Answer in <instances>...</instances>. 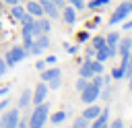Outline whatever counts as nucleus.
Segmentation results:
<instances>
[{"label": "nucleus", "instance_id": "6ab92c4d", "mask_svg": "<svg viewBox=\"0 0 132 128\" xmlns=\"http://www.w3.org/2000/svg\"><path fill=\"white\" fill-rule=\"evenodd\" d=\"M105 43H107V41H105V37H103V35H95V37L91 39V45H89V47H93V50H99V47H103Z\"/></svg>", "mask_w": 132, "mask_h": 128}, {"label": "nucleus", "instance_id": "72a5a7b5", "mask_svg": "<svg viewBox=\"0 0 132 128\" xmlns=\"http://www.w3.org/2000/svg\"><path fill=\"white\" fill-rule=\"evenodd\" d=\"M130 29H132V19H130V21H126V23L122 25V31H130Z\"/></svg>", "mask_w": 132, "mask_h": 128}, {"label": "nucleus", "instance_id": "f3484780", "mask_svg": "<svg viewBox=\"0 0 132 128\" xmlns=\"http://www.w3.org/2000/svg\"><path fill=\"white\" fill-rule=\"evenodd\" d=\"M66 118H68V111H56V114H52V116H50V120H52V124H54V126L62 124Z\"/></svg>", "mask_w": 132, "mask_h": 128}, {"label": "nucleus", "instance_id": "ddd939ff", "mask_svg": "<svg viewBox=\"0 0 132 128\" xmlns=\"http://www.w3.org/2000/svg\"><path fill=\"white\" fill-rule=\"evenodd\" d=\"M99 111H101V107H99L97 103H89V105H87V109H85L80 116H82V118H87V120L91 122V120H95V118L99 116Z\"/></svg>", "mask_w": 132, "mask_h": 128}, {"label": "nucleus", "instance_id": "a19ab883", "mask_svg": "<svg viewBox=\"0 0 132 128\" xmlns=\"http://www.w3.org/2000/svg\"><path fill=\"white\" fill-rule=\"evenodd\" d=\"M4 4H8V6H14V4H19V0H2Z\"/></svg>", "mask_w": 132, "mask_h": 128}, {"label": "nucleus", "instance_id": "473e14b6", "mask_svg": "<svg viewBox=\"0 0 132 128\" xmlns=\"http://www.w3.org/2000/svg\"><path fill=\"white\" fill-rule=\"evenodd\" d=\"M6 68H8V66H6V62H4V60H0V76H4V74H6Z\"/></svg>", "mask_w": 132, "mask_h": 128}, {"label": "nucleus", "instance_id": "c756f323", "mask_svg": "<svg viewBox=\"0 0 132 128\" xmlns=\"http://www.w3.org/2000/svg\"><path fill=\"white\" fill-rule=\"evenodd\" d=\"M109 128H124V120H122V118H116V120L109 124Z\"/></svg>", "mask_w": 132, "mask_h": 128}, {"label": "nucleus", "instance_id": "5701e85b", "mask_svg": "<svg viewBox=\"0 0 132 128\" xmlns=\"http://www.w3.org/2000/svg\"><path fill=\"white\" fill-rule=\"evenodd\" d=\"M109 95H111V89H109L107 85H103V87L99 89V99H103V101H109Z\"/></svg>", "mask_w": 132, "mask_h": 128}, {"label": "nucleus", "instance_id": "393cba45", "mask_svg": "<svg viewBox=\"0 0 132 128\" xmlns=\"http://www.w3.org/2000/svg\"><path fill=\"white\" fill-rule=\"evenodd\" d=\"M105 41H107V43H118V41H120V33H118V31H109L107 37H105Z\"/></svg>", "mask_w": 132, "mask_h": 128}, {"label": "nucleus", "instance_id": "49530a36", "mask_svg": "<svg viewBox=\"0 0 132 128\" xmlns=\"http://www.w3.org/2000/svg\"><path fill=\"white\" fill-rule=\"evenodd\" d=\"M130 128H132V126H130Z\"/></svg>", "mask_w": 132, "mask_h": 128}, {"label": "nucleus", "instance_id": "a878e982", "mask_svg": "<svg viewBox=\"0 0 132 128\" xmlns=\"http://www.w3.org/2000/svg\"><path fill=\"white\" fill-rule=\"evenodd\" d=\"M111 78H116V81H118V78H124V68H122V66L113 68V70H111Z\"/></svg>", "mask_w": 132, "mask_h": 128}, {"label": "nucleus", "instance_id": "6e6552de", "mask_svg": "<svg viewBox=\"0 0 132 128\" xmlns=\"http://www.w3.org/2000/svg\"><path fill=\"white\" fill-rule=\"evenodd\" d=\"M56 78H62L60 68H43V70H41V81H43V83H52V81H56Z\"/></svg>", "mask_w": 132, "mask_h": 128}, {"label": "nucleus", "instance_id": "b1692460", "mask_svg": "<svg viewBox=\"0 0 132 128\" xmlns=\"http://www.w3.org/2000/svg\"><path fill=\"white\" fill-rule=\"evenodd\" d=\"M105 52H107V58H113L118 54V43H105Z\"/></svg>", "mask_w": 132, "mask_h": 128}, {"label": "nucleus", "instance_id": "c03bdc74", "mask_svg": "<svg viewBox=\"0 0 132 128\" xmlns=\"http://www.w3.org/2000/svg\"><path fill=\"white\" fill-rule=\"evenodd\" d=\"M0 6H2V0H0Z\"/></svg>", "mask_w": 132, "mask_h": 128}, {"label": "nucleus", "instance_id": "c85d7f7f", "mask_svg": "<svg viewBox=\"0 0 132 128\" xmlns=\"http://www.w3.org/2000/svg\"><path fill=\"white\" fill-rule=\"evenodd\" d=\"M66 2H68V4H70V6H74V8H76V10H80V8H82V6H85V2H82V0H66Z\"/></svg>", "mask_w": 132, "mask_h": 128}, {"label": "nucleus", "instance_id": "20e7f679", "mask_svg": "<svg viewBox=\"0 0 132 128\" xmlns=\"http://www.w3.org/2000/svg\"><path fill=\"white\" fill-rule=\"evenodd\" d=\"M99 99V87H95L91 81L87 83V87L80 91V101L85 103V105H89V103H95Z\"/></svg>", "mask_w": 132, "mask_h": 128}, {"label": "nucleus", "instance_id": "7ed1b4c3", "mask_svg": "<svg viewBox=\"0 0 132 128\" xmlns=\"http://www.w3.org/2000/svg\"><path fill=\"white\" fill-rule=\"evenodd\" d=\"M132 12V0H122V4L113 10V14L109 17V25H116V23H122L128 14Z\"/></svg>", "mask_w": 132, "mask_h": 128}, {"label": "nucleus", "instance_id": "4c0bfd02", "mask_svg": "<svg viewBox=\"0 0 132 128\" xmlns=\"http://www.w3.org/2000/svg\"><path fill=\"white\" fill-rule=\"evenodd\" d=\"M6 107H8V99H2V101H0V111L6 109Z\"/></svg>", "mask_w": 132, "mask_h": 128}, {"label": "nucleus", "instance_id": "f03ea898", "mask_svg": "<svg viewBox=\"0 0 132 128\" xmlns=\"http://www.w3.org/2000/svg\"><path fill=\"white\" fill-rule=\"evenodd\" d=\"M27 56H29V52H27L25 47H21V45H12V47L6 52L4 62H6V66H8V68H12V66H16L19 62H23Z\"/></svg>", "mask_w": 132, "mask_h": 128}, {"label": "nucleus", "instance_id": "de8ad7c7", "mask_svg": "<svg viewBox=\"0 0 132 128\" xmlns=\"http://www.w3.org/2000/svg\"><path fill=\"white\" fill-rule=\"evenodd\" d=\"M54 128H56V126H54Z\"/></svg>", "mask_w": 132, "mask_h": 128}, {"label": "nucleus", "instance_id": "c9c22d12", "mask_svg": "<svg viewBox=\"0 0 132 128\" xmlns=\"http://www.w3.org/2000/svg\"><path fill=\"white\" fill-rule=\"evenodd\" d=\"M64 47H66V52H68V54H76V47H74V45H70V43H66Z\"/></svg>", "mask_w": 132, "mask_h": 128}, {"label": "nucleus", "instance_id": "9d476101", "mask_svg": "<svg viewBox=\"0 0 132 128\" xmlns=\"http://www.w3.org/2000/svg\"><path fill=\"white\" fill-rule=\"evenodd\" d=\"M107 116H109V107L101 109L99 116L95 120H91V128H107Z\"/></svg>", "mask_w": 132, "mask_h": 128}, {"label": "nucleus", "instance_id": "2eb2a0df", "mask_svg": "<svg viewBox=\"0 0 132 128\" xmlns=\"http://www.w3.org/2000/svg\"><path fill=\"white\" fill-rule=\"evenodd\" d=\"M33 43H35L37 47H41V50H47V47H50V35H47V33H39V35L33 37Z\"/></svg>", "mask_w": 132, "mask_h": 128}, {"label": "nucleus", "instance_id": "0eeeda50", "mask_svg": "<svg viewBox=\"0 0 132 128\" xmlns=\"http://www.w3.org/2000/svg\"><path fill=\"white\" fill-rule=\"evenodd\" d=\"M130 52H132V37H124L120 41V45H118V54L122 56V60H128Z\"/></svg>", "mask_w": 132, "mask_h": 128}, {"label": "nucleus", "instance_id": "412c9836", "mask_svg": "<svg viewBox=\"0 0 132 128\" xmlns=\"http://www.w3.org/2000/svg\"><path fill=\"white\" fill-rule=\"evenodd\" d=\"M70 128H89V120L82 118V116H78V118H74V122H72Z\"/></svg>", "mask_w": 132, "mask_h": 128}, {"label": "nucleus", "instance_id": "4be33fe9", "mask_svg": "<svg viewBox=\"0 0 132 128\" xmlns=\"http://www.w3.org/2000/svg\"><path fill=\"white\" fill-rule=\"evenodd\" d=\"M10 12H12V17H14V19H16V21H21V19H23V14H25V12H27V10H25V8H23V6H19V4H14V6H12V10H10Z\"/></svg>", "mask_w": 132, "mask_h": 128}, {"label": "nucleus", "instance_id": "bb28decb", "mask_svg": "<svg viewBox=\"0 0 132 128\" xmlns=\"http://www.w3.org/2000/svg\"><path fill=\"white\" fill-rule=\"evenodd\" d=\"M87 83H89V78H82V76H78V81H76V85H74V87H76V91L80 93V91L87 87Z\"/></svg>", "mask_w": 132, "mask_h": 128}, {"label": "nucleus", "instance_id": "dca6fc26", "mask_svg": "<svg viewBox=\"0 0 132 128\" xmlns=\"http://www.w3.org/2000/svg\"><path fill=\"white\" fill-rule=\"evenodd\" d=\"M31 95H33L31 89H23V91H21V97H19V109H25V107L31 103Z\"/></svg>", "mask_w": 132, "mask_h": 128}, {"label": "nucleus", "instance_id": "7c9ffc66", "mask_svg": "<svg viewBox=\"0 0 132 128\" xmlns=\"http://www.w3.org/2000/svg\"><path fill=\"white\" fill-rule=\"evenodd\" d=\"M60 85H62V81H60V78H56V81L47 83V87H50V89H60Z\"/></svg>", "mask_w": 132, "mask_h": 128}, {"label": "nucleus", "instance_id": "39448f33", "mask_svg": "<svg viewBox=\"0 0 132 128\" xmlns=\"http://www.w3.org/2000/svg\"><path fill=\"white\" fill-rule=\"evenodd\" d=\"M19 120H21V111L19 109H8L0 118V128H16Z\"/></svg>", "mask_w": 132, "mask_h": 128}, {"label": "nucleus", "instance_id": "f704fd0d", "mask_svg": "<svg viewBox=\"0 0 132 128\" xmlns=\"http://www.w3.org/2000/svg\"><path fill=\"white\" fill-rule=\"evenodd\" d=\"M52 4H56L58 8H64V4H66V0H50Z\"/></svg>", "mask_w": 132, "mask_h": 128}, {"label": "nucleus", "instance_id": "9b49d317", "mask_svg": "<svg viewBox=\"0 0 132 128\" xmlns=\"http://www.w3.org/2000/svg\"><path fill=\"white\" fill-rule=\"evenodd\" d=\"M29 14H33L35 19H39V17H43V8H41V4L39 2H35V0H27V8H25Z\"/></svg>", "mask_w": 132, "mask_h": 128}, {"label": "nucleus", "instance_id": "1a4fd4ad", "mask_svg": "<svg viewBox=\"0 0 132 128\" xmlns=\"http://www.w3.org/2000/svg\"><path fill=\"white\" fill-rule=\"evenodd\" d=\"M39 4H41L43 14H45L47 19H58V6H56V4H52L50 0H39Z\"/></svg>", "mask_w": 132, "mask_h": 128}, {"label": "nucleus", "instance_id": "aec40b11", "mask_svg": "<svg viewBox=\"0 0 132 128\" xmlns=\"http://www.w3.org/2000/svg\"><path fill=\"white\" fill-rule=\"evenodd\" d=\"M87 62H89V66L93 68L95 74H103V62H99L97 58H95V60H87Z\"/></svg>", "mask_w": 132, "mask_h": 128}, {"label": "nucleus", "instance_id": "e433bc0d", "mask_svg": "<svg viewBox=\"0 0 132 128\" xmlns=\"http://www.w3.org/2000/svg\"><path fill=\"white\" fill-rule=\"evenodd\" d=\"M93 58H95V50L89 47V50H87V60H93Z\"/></svg>", "mask_w": 132, "mask_h": 128}, {"label": "nucleus", "instance_id": "a211bd4d", "mask_svg": "<svg viewBox=\"0 0 132 128\" xmlns=\"http://www.w3.org/2000/svg\"><path fill=\"white\" fill-rule=\"evenodd\" d=\"M78 74H80V76H82V78H89V81H91V78H93V74H95V72H93V68H91V66H89V62H85V64H82V66H80V70H78Z\"/></svg>", "mask_w": 132, "mask_h": 128}, {"label": "nucleus", "instance_id": "ea45409f", "mask_svg": "<svg viewBox=\"0 0 132 128\" xmlns=\"http://www.w3.org/2000/svg\"><path fill=\"white\" fill-rule=\"evenodd\" d=\"M54 62H56V56H47L45 58V64H54Z\"/></svg>", "mask_w": 132, "mask_h": 128}, {"label": "nucleus", "instance_id": "423d86ee", "mask_svg": "<svg viewBox=\"0 0 132 128\" xmlns=\"http://www.w3.org/2000/svg\"><path fill=\"white\" fill-rule=\"evenodd\" d=\"M47 83H37L35 85V89H33V95H31V103H35V105H39V103H43L45 101V97H47Z\"/></svg>", "mask_w": 132, "mask_h": 128}, {"label": "nucleus", "instance_id": "a18cd8bd", "mask_svg": "<svg viewBox=\"0 0 132 128\" xmlns=\"http://www.w3.org/2000/svg\"><path fill=\"white\" fill-rule=\"evenodd\" d=\"M130 76H132V74H130Z\"/></svg>", "mask_w": 132, "mask_h": 128}, {"label": "nucleus", "instance_id": "f8f14e48", "mask_svg": "<svg viewBox=\"0 0 132 128\" xmlns=\"http://www.w3.org/2000/svg\"><path fill=\"white\" fill-rule=\"evenodd\" d=\"M76 8L74 6H64V10H62V19H64V23H68V25H74L76 23Z\"/></svg>", "mask_w": 132, "mask_h": 128}, {"label": "nucleus", "instance_id": "79ce46f5", "mask_svg": "<svg viewBox=\"0 0 132 128\" xmlns=\"http://www.w3.org/2000/svg\"><path fill=\"white\" fill-rule=\"evenodd\" d=\"M8 91H10V87H2V89H0V95H6Z\"/></svg>", "mask_w": 132, "mask_h": 128}, {"label": "nucleus", "instance_id": "4468645a", "mask_svg": "<svg viewBox=\"0 0 132 128\" xmlns=\"http://www.w3.org/2000/svg\"><path fill=\"white\" fill-rule=\"evenodd\" d=\"M50 21H52V19H47V17L43 14V17H39V19H35V25L39 27L41 33H50V31H52V23H50Z\"/></svg>", "mask_w": 132, "mask_h": 128}, {"label": "nucleus", "instance_id": "2f4dec72", "mask_svg": "<svg viewBox=\"0 0 132 128\" xmlns=\"http://www.w3.org/2000/svg\"><path fill=\"white\" fill-rule=\"evenodd\" d=\"M35 68H37V70L41 72V70L45 68V60H37V62H35Z\"/></svg>", "mask_w": 132, "mask_h": 128}, {"label": "nucleus", "instance_id": "f257e3e1", "mask_svg": "<svg viewBox=\"0 0 132 128\" xmlns=\"http://www.w3.org/2000/svg\"><path fill=\"white\" fill-rule=\"evenodd\" d=\"M50 114V105L43 101V103H39V105H35V109L31 111V116H29V128H43L45 126V122H47V116Z\"/></svg>", "mask_w": 132, "mask_h": 128}, {"label": "nucleus", "instance_id": "58836bf2", "mask_svg": "<svg viewBox=\"0 0 132 128\" xmlns=\"http://www.w3.org/2000/svg\"><path fill=\"white\" fill-rule=\"evenodd\" d=\"M16 128H29V124H27L25 120H19V124H16Z\"/></svg>", "mask_w": 132, "mask_h": 128}, {"label": "nucleus", "instance_id": "cd10ccee", "mask_svg": "<svg viewBox=\"0 0 132 128\" xmlns=\"http://www.w3.org/2000/svg\"><path fill=\"white\" fill-rule=\"evenodd\" d=\"M33 21H35V17H33V14H29V12H25V14H23V19H21V23H23V25H31Z\"/></svg>", "mask_w": 132, "mask_h": 128}, {"label": "nucleus", "instance_id": "37998d69", "mask_svg": "<svg viewBox=\"0 0 132 128\" xmlns=\"http://www.w3.org/2000/svg\"><path fill=\"white\" fill-rule=\"evenodd\" d=\"M128 87H130V91H132V76L128 78Z\"/></svg>", "mask_w": 132, "mask_h": 128}]
</instances>
